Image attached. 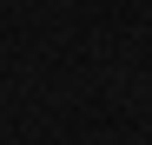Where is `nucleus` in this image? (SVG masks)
<instances>
[]
</instances>
